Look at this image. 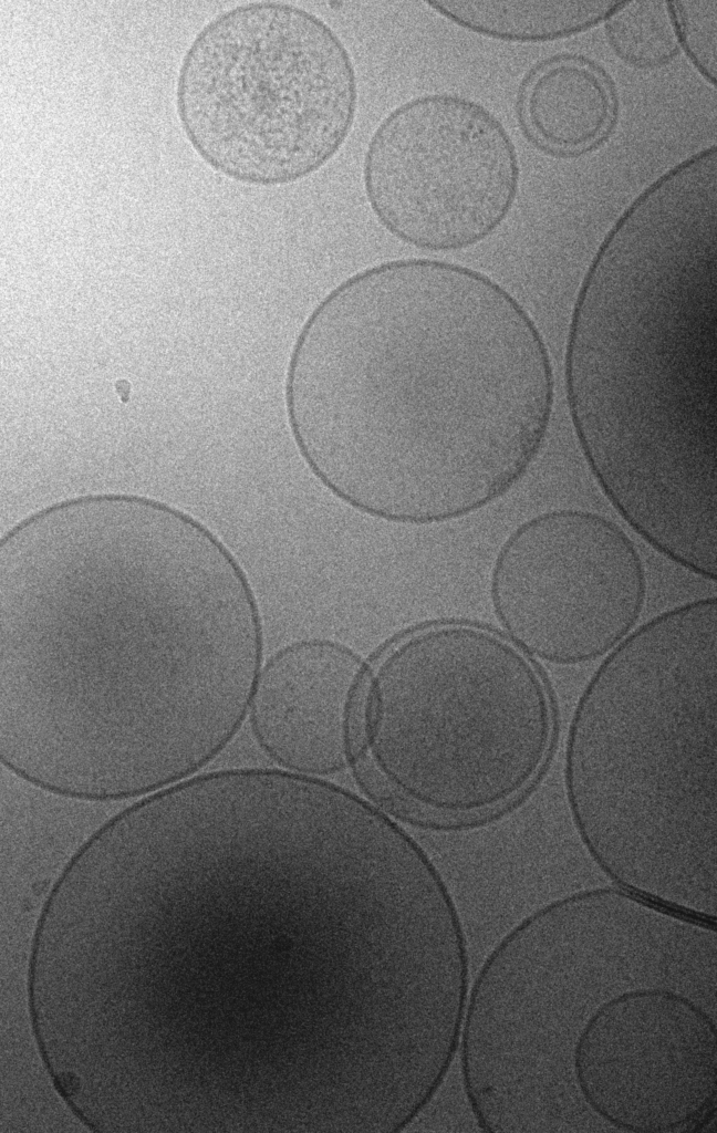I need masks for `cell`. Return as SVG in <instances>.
Returning a JSON list of instances; mask_svg holds the SVG:
<instances>
[{
    "label": "cell",
    "instance_id": "obj_5",
    "mask_svg": "<svg viewBox=\"0 0 717 1133\" xmlns=\"http://www.w3.org/2000/svg\"><path fill=\"white\" fill-rule=\"evenodd\" d=\"M358 101L353 60L316 14L249 1L195 34L177 73L175 107L193 149L235 181L277 187L325 166L347 139Z\"/></svg>",
    "mask_w": 717,
    "mask_h": 1133
},
{
    "label": "cell",
    "instance_id": "obj_11",
    "mask_svg": "<svg viewBox=\"0 0 717 1133\" xmlns=\"http://www.w3.org/2000/svg\"><path fill=\"white\" fill-rule=\"evenodd\" d=\"M604 32L614 54L634 69L661 67L680 52L667 1H621L604 20Z\"/></svg>",
    "mask_w": 717,
    "mask_h": 1133
},
{
    "label": "cell",
    "instance_id": "obj_1",
    "mask_svg": "<svg viewBox=\"0 0 717 1133\" xmlns=\"http://www.w3.org/2000/svg\"><path fill=\"white\" fill-rule=\"evenodd\" d=\"M311 471L363 512L440 522L488 505L538 454L554 380L543 336L488 276L432 259L349 277L310 312L284 378Z\"/></svg>",
    "mask_w": 717,
    "mask_h": 1133
},
{
    "label": "cell",
    "instance_id": "obj_2",
    "mask_svg": "<svg viewBox=\"0 0 717 1133\" xmlns=\"http://www.w3.org/2000/svg\"><path fill=\"white\" fill-rule=\"evenodd\" d=\"M716 198L658 178L631 202L581 282L565 351L590 470L680 564L717 547Z\"/></svg>",
    "mask_w": 717,
    "mask_h": 1133
},
{
    "label": "cell",
    "instance_id": "obj_8",
    "mask_svg": "<svg viewBox=\"0 0 717 1133\" xmlns=\"http://www.w3.org/2000/svg\"><path fill=\"white\" fill-rule=\"evenodd\" d=\"M363 686V664L346 647L288 646L259 672L249 708L254 737L291 772L333 773L352 756Z\"/></svg>",
    "mask_w": 717,
    "mask_h": 1133
},
{
    "label": "cell",
    "instance_id": "obj_3",
    "mask_svg": "<svg viewBox=\"0 0 717 1133\" xmlns=\"http://www.w3.org/2000/svg\"><path fill=\"white\" fill-rule=\"evenodd\" d=\"M717 600L615 645L574 708L564 784L578 834L623 890L715 918Z\"/></svg>",
    "mask_w": 717,
    "mask_h": 1133
},
{
    "label": "cell",
    "instance_id": "obj_10",
    "mask_svg": "<svg viewBox=\"0 0 717 1133\" xmlns=\"http://www.w3.org/2000/svg\"><path fill=\"white\" fill-rule=\"evenodd\" d=\"M621 1L610 0H432L435 12L474 33L510 42H545L584 32Z\"/></svg>",
    "mask_w": 717,
    "mask_h": 1133
},
{
    "label": "cell",
    "instance_id": "obj_13",
    "mask_svg": "<svg viewBox=\"0 0 717 1133\" xmlns=\"http://www.w3.org/2000/svg\"><path fill=\"white\" fill-rule=\"evenodd\" d=\"M678 919H686V918H678ZM688 921H690V919H688ZM692 922H693V921H692ZM694 923H696V922H694ZM697 924H698V923H697ZM699 925H700V924H699ZM702 926H703V925H702Z\"/></svg>",
    "mask_w": 717,
    "mask_h": 1133
},
{
    "label": "cell",
    "instance_id": "obj_9",
    "mask_svg": "<svg viewBox=\"0 0 717 1133\" xmlns=\"http://www.w3.org/2000/svg\"><path fill=\"white\" fill-rule=\"evenodd\" d=\"M522 134L541 152L574 157L613 132L619 102L612 79L580 54L552 55L531 67L517 94Z\"/></svg>",
    "mask_w": 717,
    "mask_h": 1133
},
{
    "label": "cell",
    "instance_id": "obj_7",
    "mask_svg": "<svg viewBox=\"0 0 717 1133\" xmlns=\"http://www.w3.org/2000/svg\"><path fill=\"white\" fill-rule=\"evenodd\" d=\"M495 614L512 641L560 665L609 653L638 620L644 565L628 536L580 509L540 513L501 547L491 573Z\"/></svg>",
    "mask_w": 717,
    "mask_h": 1133
},
{
    "label": "cell",
    "instance_id": "obj_4",
    "mask_svg": "<svg viewBox=\"0 0 717 1133\" xmlns=\"http://www.w3.org/2000/svg\"><path fill=\"white\" fill-rule=\"evenodd\" d=\"M372 763L427 809L479 812L515 797L550 748L541 677L513 645L480 627L416 632L381 661L366 698Z\"/></svg>",
    "mask_w": 717,
    "mask_h": 1133
},
{
    "label": "cell",
    "instance_id": "obj_12",
    "mask_svg": "<svg viewBox=\"0 0 717 1133\" xmlns=\"http://www.w3.org/2000/svg\"><path fill=\"white\" fill-rule=\"evenodd\" d=\"M667 6L679 49L715 86L717 0H676Z\"/></svg>",
    "mask_w": 717,
    "mask_h": 1133
},
{
    "label": "cell",
    "instance_id": "obj_6",
    "mask_svg": "<svg viewBox=\"0 0 717 1133\" xmlns=\"http://www.w3.org/2000/svg\"><path fill=\"white\" fill-rule=\"evenodd\" d=\"M368 206L392 236L454 251L489 237L517 197L519 162L502 123L451 93L413 97L376 126L363 159Z\"/></svg>",
    "mask_w": 717,
    "mask_h": 1133
}]
</instances>
